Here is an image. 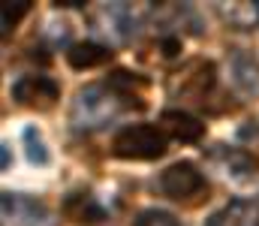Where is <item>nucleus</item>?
Wrapping results in <instances>:
<instances>
[{
	"label": "nucleus",
	"instance_id": "f257e3e1",
	"mask_svg": "<svg viewBox=\"0 0 259 226\" xmlns=\"http://www.w3.org/2000/svg\"><path fill=\"white\" fill-rule=\"evenodd\" d=\"M166 148L169 136L157 124H127L112 139V154L118 160H160Z\"/></svg>",
	"mask_w": 259,
	"mask_h": 226
},
{
	"label": "nucleus",
	"instance_id": "f03ea898",
	"mask_svg": "<svg viewBox=\"0 0 259 226\" xmlns=\"http://www.w3.org/2000/svg\"><path fill=\"white\" fill-rule=\"evenodd\" d=\"M160 190H163L172 202L196 205V199L208 193V181H205V175L199 172L196 163L178 160V163H172L169 169H163V175H160Z\"/></svg>",
	"mask_w": 259,
	"mask_h": 226
},
{
	"label": "nucleus",
	"instance_id": "7ed1b4c3",
	"mask_svg": "<svg viewBox=\"0 0 259 226\" xmlns=\"http://www.w3.org/2000/svg\"><path fill=\"white\" fill-rule=\"evenodd\" d=\"M12 97L27 106V109H36V112H49L55 109V103L61 100V84L49 75H21L15 84H12Z\"/></svg>",
	"mask_w": 259,
	"mask_h": 226
},
{
	"label": "nucleus",
	"instance_id": "20e7f679",
	"mask_svg": "<svg viewBox=\"0 0 259 226\" xmlns=\"http://www.w3.org/2000/svg\"><path fill=\"white\" fill-rule=\"evenodd\" d=\"M160 130L169 136V139H175V142H187V145H193L199 142L202 136H205V124L193 118L190 112H181V109H166L163 115H160Z\"/></svg>",
	"mask_w": 259,
	"mask_h": 226
},
{
	"label": "nucleus",
	"instance_id": "39448f33",
	"mask_svg": "<svg viewBox=\"0 0 259 226\" xmlns=\"http://www.w3.org/2000/svg\"><path fill=\"white\" fill-rule=\"evenodd\" d=\"M175 75L181 81V94H187L193 100H202L217 81V70H214L211 61H193L184 73H175Z\"/></svg>",
	"mask_w": 259,
	"mask_h": 226
},
{
	"label": "nucleus",
	"instance_id": "423d86ee",
	"mask_svg": "<svg viewBox=\"0 0 259 226\" xmlns=\"http://www.w3.org/2000/svg\"><path fill=\"white\" fill-rule=\"evenodd\" d=\"M109 61H112V49H106L100 42H75L66 49V64L72 70H97Z\"/></svg>",
	"mask_w": 259,
	"mask_h": 226
},
{
	"label": "nucleus",
	"instance_id": "0eeeda50",
	"mask_svg": "<svg viewBox=\"0 0 259 226\" xmlns=\"http://www.w3.org/2000/svg\"><path fill=\"white\" fill-rule=\"evenodd\" d=\"M64 214H66V220H72V223H100L106 217V208L94 196L75 193V196H69L64 202Z\"/></svg>",
	"mask_w": 259,
	"mask_h": 226
},
{
	"label": "nucleus",
	"instance_id": "6e6552de",
	"mask_svg": "<svg viewBox=\"0 0 259 226\" xmlns=\"http://www.w3.org/2000/svg\"><path fill=\"white\" fill-rule=\"evenodd\" d=\"M30 12V0H6L3 3V33H9Z\"/></svg>",
	"mask_w": 259,
	"mask_h": 226
},
{
	"label": "nucleus",
	"instance_id": "1a4fd4ad",
	"mask_svg": "<svg viewBox=\"0 0 259 226\" xmlns=\"http://www.w3.org/2000/svg\"><path fill=\"white\" fill-rule=\"evenodd\" d=\"M208 226H247V217H244V202H232L229 208H223L220 214H214Z\"/></svg>",
	"mask_w": 259,
	"mask_h": 226
},
{
	"label": "nucleus",
	"instance_id": "9d476101",
	"mask_svg": "<svg viewBox=\"0 0 259 226\" xmlns=\"http://www.w3.org/2000/svg\"><path fill=\"white\" fill-rule=\"evenodd\" d=\"M133 226H181V220L175 214L163 211V208H148L133 220Z\"/></svg>",
	"mask_w": 259,
	"mask_h": 226
},
{
	"label": "nucleus",
	"instance_id": "9b49d317",
	"mask_svg": "<svg viewBox=\"0 0 259 226\" xmlns=\"http://www.w3.org/2000/svg\"><path fill=\"white\" fill-rule=\"evenodd\" d=\"M24 142H27V157H30V163H39V166L49 163V151L42 145V136L36 133V127H27V130H24Z\"/></svg>",
	"mask_w": 259,
	"mask_h": 226
},
{
	"label": "nucleus",
	"instance_id": "f8f14e48",
	"mask_svg": "<svg viewBox=\"0 0 259 226\" xmlns=\"http://www.w3.org/2000/svg\"><path fill=\"white\" fill-rule=\"evenodd\" d=\"M163 55H166V58H178V55H181V39H175V36L163 39Z\"/></svg>",
	"mask_w": 259,
	"mask_h": 226
},
{
	"label": "nucleus",
	"instance_id": "ddd939ff",
	"mask_svg": "<svg viewBox=\"0 0 259 226\" xmlns=\"http://www.w3.org/2000/svg\"><path fill=\"white\" fill-rule=\"evenodd\" d=\"M55 3H58V6H66V9H69V6H84V0H55Z\"/></svg>",
	"mask_w": 259,
	"mask_h": 226
},
{
	"label": "nucleus",
	"instance_id": "4468645a",
	"mask_svg": "<svg viewBox=\"0 0 259 226\" xmlns=\"http://www.w3.org/2000/svg\"><path fill=\"white\" fill-rule=\"evenodd\" d=\"M256 15H259V3H256Z\"/></svg>",
	"mask_w": 259,
	"mask_h": 226
}]
</instances>
